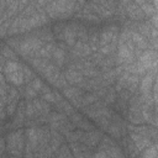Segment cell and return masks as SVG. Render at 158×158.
Returning a JSON list of instances; mask_svg holds the SVG:
<instances>
[{"label":"cell","mask_w":158,"mask_h":158,"mask_svg":"<svg viewBox=\"0 0 158 158\" xmlns=\"http://www.w3.org/2000/svg\"><path fill=\"white\" fill-rule=\"evenodd\" d=\"M5 74L9 78V80H11L14 84H21L23 81L22 69H20V65L15 62L7 63V65L5 67Z\"/></svg>","instance_id":"1"},{"label":"cell","mask_w":158,"mask_h":158,"mask_svg":"<svg viewBox=\"0 0 158 158\" xmlns=\"http://www.w3.org/2000/svg\"><path fill=\"white\" fill-rule=\"evenodd\" d=\"M65 78H67L70 83H79V81L81 80L80 74H79L78 72H75V70H68V72L65 73Z\"/></svg>","instance_id":"2"},{"label":"cell","mask_w":158,"mask_h":158,"mask_svg":"<svg viewBox=\"0 0 158 158\" xmlns=\"http://www.w3.org/2000/svg\"><path fill=\"white\" fill-rule=\"evenodd\" d=\"M146 149H147V151L143 153L144 157H156V156H157V151H156V147H154V146L151 147V148L146 147Z\"/></svg>","instance_id":"3"}]
</instances>
